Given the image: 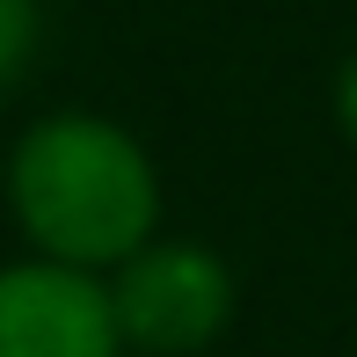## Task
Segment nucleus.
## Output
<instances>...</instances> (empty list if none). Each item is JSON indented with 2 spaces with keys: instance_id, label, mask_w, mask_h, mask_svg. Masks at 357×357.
I'll list each match as a JSON object with an SVG mask.
<instances>
[{
  "instance_id": "obj_2",
  "label": "nucleus",
  "mask_w": 357,
  "mask_h": 357,
  "mask_svg": "<svg viewBox=\"0 0 357 357\" xmlns=\"http://www.w3.org/2000/svg\"><path fill=\"white\" fill-rule=\"evenodd\" d=\"M102 291H109L124 357H197L234 321V270L204 241L153 234L132 263H117L102 278Z\"/></svg>"
},
{
  "instance_id": "obj_5",
  "label": "nucleus",
  "mask_w": 357,
  "mask_h": 357,
  "mask_svg": "<svg viewBox=\"0 0 357 357\" xmlns=\"http://www.w3.org/2000/svg\"><path fill=\"white\" fill-rule=\"evenodd\" d=\"M335 124H343V139L357 146V52L343 59V73H335Z\"/></svg>"
},
{
  "instance_id": "obj_4",
  "label": "nucleus",
  "mask_w": 357,
  "mask_h": 357,
  "mask_svg": "<svg viewBox=\"0 0 357 357\" xmlns=\"http://www.w3.org/2000/svg\"><path fill=\"white\" fill-rule=\"evenodd\" d=\"M37 37H44V0H0V95L29 73Z\"/></svg>"
},
{
  "instance_id": "obj_3",
  "label": "nucleus",
  "mask_w": 357,
  "mask_h": 357,
  "mask_svg": "<svg viewBox=\"0 0 357 357\" xmlns=\"http://www.w3.org/2000/svg\"><path fill=\"white\" fill-rule=\"evenodd\" d=\"M0 357H124L102 278L59 263L0 270Z\"/></svg>"
},
{
  "instance_id": "obj_1",
  "label": "nucleus",
  "mask_w": 357,
  "mask_h": 357,
  "mask_svg": "<svg viewBox=\"0 0 357 357\" xmlns=\"http://www.w3.org/2000/svg\"><path fill=\"white\" fill-rule=\"evenodd\" d=\"M8 212L29 255L80 278H109L160 234V175L153 153L95 109L37 117L8 153Z\"/></svg>"
}]
</instances>
